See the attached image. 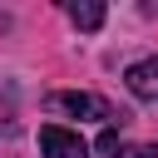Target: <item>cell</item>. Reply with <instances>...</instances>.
<instances>
[{
    "label": "cell",
    "mask_w": 158,
    "mask_h": 158,
    "mask_svg": "<svg viewBox=\"0 0 158 158\" xmlns=\"http://www.w3.org/2000/svg\"><path fill=\"white\" fill-rule=\"evenodd\" d=\"M69 20H74L79 30H99V25H104V5H99V0H74V5H69Z\"/></svg>",
    "instance_id": "277c9868"
},
{
    "label": "cell",
    "mask_w": 158,
    "mask_h": 158,
    "mask_svg": "<svg viewBox=\"0 0 158 158\" xmlns=\"http://www.w3.org/2000/svg\"><path fill=\"white\" fill-rule=\"evenodd\" d=\"M44 104H49L54 114H69V118H104V123H109V118H123V114H114L99 94H79V89H59V94H49Z\"/></svg>",
    "instance_id": "6da1fadb"
},
{
    "label": "cell",
    "mask_w": 158,
    "mask_h": 158,
    "mask_svg": "<svg viewBox=\"0 0 158 158\" xmlns=\"http://www.w3.org/2000/svg\"><path fill=\"white\" fill-rule=\"evenodd\" d=\"M118 158H158L153 143H133V148H118Z\"/></svg>",
    "instance_id": "5b68a950"
},
{
    "label": "cell",
    "mask_w": 158,
    "mask_h": 158,
    "mask_svg": "<svg viewBox=\"0 0 158 158\" xmlns=\"http://www.w3.org/2000/svg\"><path fill=\"white\" fill-rule=\"evenodd\" d=\"M123 84L138 94V99H158V59H138L123 69Z\"/></svg>",
    "instance_id": "3957f363"
},
{
    "label": "cell",
    "mask_w": 158,
    "mask_h": 158,
    "mask_svg": "<svg viewBox=\"0 0 158 158\" xmlns=\"http://www.w3.org/2000/svg\"><path fill=\"white\" fill-rule=\"evenodd\" d=\"M99 153H118V133H114V123L99 133Z\"/></svg>",
    "instance_id": "8992f818"
},
{
    "label": "cell",
    "mask_w": 158,
    "mask_h": 158,
    "mask_svg": "<svg viewBox=\"0 0 158 158\" xmlns=\"http://www.w3.org/2000/svg\"><path fill=\"white\" fill-rule=\"evenodd\" d=\"M40 153H44V158H89V143H84L74 128L44 123V128H40Z\"/></svg>",
    "instance_id": "7a4b0ae2"
}]
</instances>
